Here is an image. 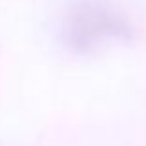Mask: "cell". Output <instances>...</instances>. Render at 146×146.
Wrapping results in <instances>:
<instances>
[{
    "label": "cell",
    "instance_id": "1",
    "mask_svg": "<svg viewBox=\"0 0 146 146\" xmlns=\"http://www.w3.org/2000/svg\"><path fill=\"white\" fill-rule=\"evenodd\" d=\"M65 43L76 52H91L115 39H129L131 28L122 17L100 6H82L65 24Z\"/></svg>",
    "mask_w": 146,
    "mask_h": 146
}]
</instances>
